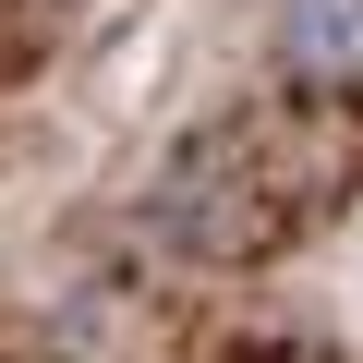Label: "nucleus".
Here are the masks:
<instances>
[{"label": "nucleus", "instance_id": "obj_1", "mask_svg": "<svg viewBox=\"0 0 363 363\" xmlns=\"http://www.w3.org/2000/svg\"><path fill=\"white\" fill-rule=\"evenodd\" d=\"M145 242L182 255V267H218L255 242V182L230 145H194V157H169L157 169V194H145Z\"/></svg>", "mask_w": 363, "mask_h": 363}, {"label": "nucleus", "instance_id": "obj_2", "mask_svg": "<svg viewBox=\"0 0 363 363\" xmlns=\"http://www.w3.org/2000/svg\"><path fill=\"white\" fill-rule=\"evenodd\" d=\"M279 61L303 85H363V0H279Z\"/></svg>", "mask_w": 363, "mask_h": 363}]
</instances>
